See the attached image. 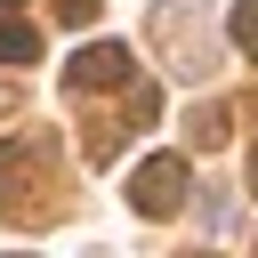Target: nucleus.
Listing matches in <instances>:
<instances>
[{"mask_svg": "<svg viewBox=\"0 0 258 258\" xmlns=\"http://www.w3.org/2000/svg\"><path fill=\"white\" fill-rule=\"evenodd\" d=\"M250 194H258V153H250Z\"/></svg>", "mask_w": 258, "mask_h": 258, "instance_id": "423d86ee", "label": "nucleus"}, {"mask_svg": "<svg viewBox=\"0 0 258 258\" xmlns=\"http://www.w3.org/2000/svg\"><path fill=\"white\" fill-rule=\"evenodd\" d=\"M0 8H16V0H0Z\"/></svg>", "mask_w": 258, "mask_h": 258, "instance_id": "0eeeda50", "label": "nucleus"}, {"mask_svg": "<svg viewBox=\"0 0 258 258\" xmlns=\"http://www.w3.org/2000/svg\"><path fill=\"white\" fill-rule=\"evenodd\" d=\"M32 56H40V32L16 24V16H0V64H32Z\"/></svg>", "mask_w": 258, "mask_h": 258, "instance_id": "7ed1b4c3", "label": "nucleus"}, {"mask_svg": "<svg viewBox=\"0 0 258 258\" xmlns=\"http://www.w3.org/2000/svg\"><path fill=\"white\" fill-rule=\"evenodd\" d=\"M64 16H73V24H89V16H97V0H64Z\"/></svg>", "mask_w": 258, "mask_h": 258, "instance_id": "39448f33", "label": "nucleus"}, {"mask_svg": "<svg viewBox=\"0 0 258 258\" xmlns=\"http://www.w3.org/2000/svg\"><path fill=\"white\" fill-rule=\"evenodd\" d=\"M226 32H234V48H242V56H258V0H234Z\"/></svg>", "mask_w": 258, "mask_h": 258, "instance_id": "20e7f679", "label": "nucleus"}, {"mask_svg": "<svg viewBox=\"0 0 258 258\" xmlns=\"http://www.w3.org/2000/svg\"><path fill=\"white\" fill-rule=\"evenodd\" d=\"M129 202H137V218H169V210L185 202V161H177V153H153V161H137V177H129Z\"/></svg>", "mask_w": 258, "mask_h": 258, "instance_id": "f257e3e1", "label": "nucleus"}, {"mask_svg": "<svg viewBox=\"0 0 258 258\" xmlns=\"http://www.w3.org/2000/svg\"><path fill=\"white\" fill-rule=\"evenodd\" d=\"M64 81L73 89H113V81H129V48L121 40H89L81 56H64Z\"/></svg>", "mask_w": 258, "mask_h": 258, "instance_id": "f03ea898", "label": "nucleus"}]
</instances>
